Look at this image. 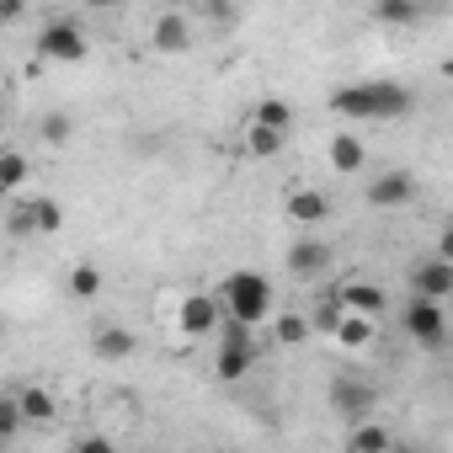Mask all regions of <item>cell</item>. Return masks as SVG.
<instances>
[{"mask_svg": "<svg viewBox=\"0 0 453 453\" xmlns=\"http://www.w3.org/2000/svg\"><path fill=\"white\" fill-rule=\"evenodd\" d=\"M411 107H416V96L400 81H352L331 96V112L352 118V123H389V118H405Z\"/></svg>", "mask_w": 453, "mask_h": 453, "instance_id": "cell-1", "label": "cell"}, {"mask_svg": "<svg viewBox=\"0 0 453 453\" xmlns=\"http://www.w3.org/2000/svg\"><path fill=\"white\" fill-rule=\"evenodd\" d=\"M213 299H219V315H230L235 326H251V331H257V320L273 315V283L262 273H251V267L246 273H230Z\"/></svg>", "mask_w": 453, "mask_h": 453, "instance_id": "cell-2", "label": "cell"}, {"mask_svg": "<svg viewBox=\"0 0 453 453\" xmlns=\"http://www.w3.org/2000/svg\"><path fill=\"white\" fill-rule=\"evenodd\" d=\"M257 363V336L251 326H235V320H224V342H219V357H213V373L219 384H241Z\"/></svg>", "mask_w": 453, "mask_h": 453, "instance_id": "cell-3", "label": "cell"}, {"mask_svg": "<svg viewBox=\"0 0 453 453\" xmlns=\"http://www.w3.org/2000/svg\"><path fill=\"white\" fill-rule=\"evenodd\" d=\"M38 54H43L49 65H81V59H86V33H81V22H75V17H54V22L38 33Z\"/></svg>", "mask_w": 453, "mask_h": 453, "instance_id": "cell-4", "label": "cell"}, {"mask_svg": "<svg viewBox=\"0 0 453 453\" xmlns=\"http://www.w3.org/2000/svg\"><path fill=\"white\" fill-rule=\"evenodd\" d=\"M373 405H379V389L368 384V379H357V373H342V379H331V411L342 416V421H373Z\"/></svg>", "mask_w": 453, "mask_h": 453, "instance_id": "cell-5", "label": "cell"}, {"mask_svg": "<svg viewBox=\"0 0 453 453\" xmlns=\"http://www.w3.org/2000/svg\"><path fill=\"white\" fill-rule=\"evenodd\" d=\"M400 326H405V336H411L416 347H426V352H437V347L448 342V315H442V304L411 299L405 315H400Z\"/></svg>", "mask_w": 453, "mask_h": 453, "instance_id": "cell-6", "label": "cell"}, {"mask_svg": "<svg viewBox=\"0 0 453 453\" xmlns=\"http://www.w3.org/2000/svg\"><path fill=\"white\" fill-rule=\"evenodd\" d=\"M331 304H336L342 315H363V320H379V315L389 310V294H384L379 283L357 278V283H342V288L331 294Z\"/></svg>", "mask_w": 453, "mask_h": 453, "instance_id": "cell-7", "label": "cell"}, {"mask_svg": "<svg viewBox=\"0 0 453 453\" xmlns=\"http://www.w3.org/2000/svg\"><path fill=\"white\" fill-rule=\"evenodd\" d=\"M453 294V262L442 257H426L411 267V299H426V304H442Z\"/></svg>", "mask_w": 453, "mask_h": 453, "instance_id": "cell-8", "label": "cell"}, {"mask_svg": "<svg viewBox=\"0 0 453 453\" xmlns=\"http://www.w3.org/2000/svg\"><path fill=\"white\" fill-rule=\"evenodd\" d=\"M192 17L187 12H160L155 17V27H150V49L155 54H187L192 49Z\"/></svg>", "mask_w": 453, "mask_h": 453, "instance_id": "cell-9", "label": "cell"}, {"mask_svg": "<svg viewBox=\"0 0 453 453\" xmlns=\"http://www.w3.org/2000/svg\"><path fill=\"white\" fill-rule=\"evenodd\" d=\"M368 203L373 208H405V203H416V176L411 171H379L368 181Z\"/></svg>", "mask_w": 453, "mask_h": 453, "instance_id": "cell-10", "label": "cell"}, {"mask_svg": "<svg viewBox=\"0 0 453 453\" xmlns=\"http://www.w3.org/2000/svg\"><path fill=\"white\" fill-rule=\"evenodd\" d=\"M176 331H181V336H208V331H219V299H213V294H187L181 310H176Z\"/></svg>", "mask_w": 453, "mask_h": 453, "instance_id": "cell-11", "label": "cell"}, {"mask_svg": "<svg viewBox=\"0 0 453 453\" xmlns=\"http://www.w3.org/2000/svg\"><path fill=\"white\" fill-rule=\"evenodd\" d=\"M12 400L22 411V426H49L59 416V400H54L49 384H22V389H12Z\"/></svg>", "mask_w": 453, "mask_h": 453, "instance_id": "cell-12", "label": "cell"}, {"mask_svg": "<svg viewBox=\"0 0 453 453\" xmlns=\"http://www.w3.org/2000/svg\"><path fill=\"white\" fill-rule=\"evenodd\" d=\"M283 213H288L294 224H326V219H331V197L315 192V187H294V192L283 197Z\"/></svg>", "mask_w": 453, "mask_h": 453, "instance_id": "cell-13", "label": "cell"}, {"mask_svg": "<svg viewBox=\"0 0 453 453\" xmlns=\"http://www.w3.org/2000/svg\"><path fill=\"white\" fill-rule=\"evenodd\" d=\"M331 257H336V251H331L326 241H315V235H310V241H294V246H288V273H299V278H326Z\"/></svg>", "mask_w": 453, "mask_h": 453, "instance_id": "cell-14", "label": "cell"}, {"mask_svg": "<svg viewBox=\"0 0 453 453\" xmlns=\"http://www.w3.org/2000/svg\"><path fill=\"white\" fill-rule=\"evenodd\" d=\"M331 336H336L347 352H368V347L379 342L373 320H363V315H342V310H336V320H331Z\"/></svg>", "mask_w": 453, "mask_h": 453, "instance_id": "cell-15", "label": "cell"}, {"mask_svg": "<svg viewBox=\"0 0 453 453\" xmlns=\"http://www.w3.org/2000/svg\"><path fill=\"white\" fill-rule=\"evenodd\" d=\"M326 160H331V171H363L368 165V144L357 139V134H336L331 144H326Z\"/></svg>", "mask_w": 453, "mask_h": 453, "instance_id": "cell-16", "label": "cell"}, {"mask_svg": "<svg viewBox=\"0 0 453 453\" xmlns=\"http://www.w3.org/2000/svg\"><path fill=\"white\" fill-rule=\"evenodd\" d=\"M27 176H33V165L22 150H0V197H17L27 187Z\"/></svg>", "mask_w": 453, "mask_h": 453, "instance_id": "cell-17", "label": "cell"}, {"mask_svg": "<svg viewBox=\"0 0 453 453\" xmlns=\"http://www.w3.org/2000/svg\"><path fill=\"white\" fill-rule=\"evenodd\" d=\"M251 123H257V128H273V134H288V128H294V107H288L283 96H262L257 112H251Z\"/></svg>", "mask_w": 453, "mask_h": 453, "instance_id": "cell-18", "label": "cell"}, {"mask_svg": "<svg viewBox=\"0 0 453 453\" xmlns=\"http://www.w3.org/2000/svg\"><path fill=\"white\" fill-rule=\"evenodd\" d=\"M241 144H246V155H257V160H273V155H283L288 134H273V128H257V123H246V128H241Z\"/></svg>", "mask_w": 453, "mask_h": 453, "instance_id": "cell-19", "label": "cell"}, {"mask_svg": "<svg viewBox=\"0 0 453 453\" xmlns=\"http://www.w3.org/2000/svg\"><path fill=\"white\" fill-rule=\"evenodd\" d=\"M134 347H139V342H134L128 326H107V331H96V357H107V363H112V357H128Z\"/></svg>", "mask_w": 453, "mask_h": 453, "instance_id": "cell-20", "label": "cell"}, {"mask_svg": "<svg viewBox=\"0 0 453 453\" xmlns=\"http://www.w3.org/2000/svg\"><path fill=\"white\" fill-rule=\"evenodd\" d=\"M384 448H389V426H379V421H357L352 426L347 453H384Z\"/></svg>", "mask_w": 453, "mask_h": 453, "instance_id": "cell-21", "label": "cell"}, {"mask_svg": "<svg viewBox=\"0 0 453 453\" xmlns=\"http://www.w3.org/2000/svg\"><path fill=\"white\" fill-rule=\"evenodd\" d=\"M27 208H33V230H38V235H54V230H65V208H59L54 197H33Z\"/></svg>", "mask_w": 453, "mask_h": 453, "instance_id": "cell-22", "label": "cell"}, {"mask_svg": "<svg viewBox=\"0 0 453 453\" xmlns=\"http://www.w3.org/2000/svg\"><path fill=\"white\" fill-rule=\"evenodd\" d=\"M273 336H278L283 347H304V342H310V320L294 315V310H283V315L273 320Z\"/></svg>", "mask_w": 453, "mask_h": 453, "instance_id": "cell-23", "label": "cell"}, {"mask_svg": "<svg viewBox=\"0 0 453 453\" xmlns=\"http://www.w3.org/2000/svg\"><path fill=\"white\" fill-rule=\"evenodd\" d=\"M373 17H379V22H389V27H416L426 12H421V6H405V0H379Z\"/></svg>", "mask_w": 453, "mask_h": 453, "instance_id": "cell-24", "label": "cell"}, {"mask_svg": "<svg viewBox=\"0 0 453 453\" xmlns=\"http://www.w3.org/2000/svg\"><path fill=\"white\" fill-rule=\"evenodd\" d=\"M96 294H102V273H96L91 262L70 267V299H81V304H86V299H96Z\"/></svg>", "mask_w": 453, "mask_h": 453, "instance_id": "cell-25", "label": "cell"}, {"mask_svg": "<svg viewBox=\"0 0 453 453\" xmlns=\"http://www.w3.org/2000/svg\"><path fill=\"white\" fill-rule=\"evenodd\" d=\"M38 128H43L49 144H70V139H75V118H70V112H43Z\"/></svg>", "mask_w": 453, "mask_h": 453, "instance_id": "cell-26", "label": "cell"}, {"mask_svg": "<svg viewBox=\"0 0 453 453\" xmlns=\"http://www.w3.org/2000/svg\"><path fill=\"white\" fill-rule=\"evenodd\" d=\"M17 432H22V411H17V400H12V395H0V448H6Z\"/></svg>", "mask_w": 453, "mask_h": 453, "instance_id": "cell-27", "label": "cell"}, {"mask_svg": "<svg viewBox=\"0 0 453 453\" xmlns=\"http://www.w3.org/2000/svg\"><path fill=\"white\" fill-rule=\"evenodd\" d=\"M6 230H12L17 241H27V235H38V230H33V208H27V203H17V208H6Z\"/></svg>", "mask_w": 453, "mask_h": 453, "instance_id": "cell-28", "label": "cell"}, {"mask_svg": "<svg viewBox=\"0 0 453 453\" xmlns=\"http://www.w3.org/2000/svg\"><path fill=\"white\" fill-rule=\"evenodd\" d=\"M75 453H118V442L102 432H86V437H75Z\"/></svg>", "mask_w": 453, "mask_h": 453, "instance_id": "cell-29", "label": "cell"}, {"mask_svg": "<svg viewBox=\"0 0 453 453\" xmlns=\"http://www.w3.org/2000/svg\"><path fill=\"white\" fill-rule=\"evenodd\" d=\"M12 22H22V6L17 0H0V27H12Z\"/></svg>", "mask_w": 453, "mask_h": 453, "instance_id": "cell-30", "label": "cell"}, {"mask_svg": "<svg viewBox=\"0 0 453 453\" xmlns=\"http://www.w3.org/2000/svg\"><path fill=\"white\" fill-rule=\"evenodd\" d=\"M384 453H411V448H395V442H389V448H384Z\"/></svg>", "mask_w": 453, "mask_h": 453, "instance_id": "cell-31", "label": "cell"}, {"mask_svg": "<svg viewBox=\"0 0 453 453\" xmlns=\"http://www.w3.org/2000/svg\"><path fill=\"white\" fill-rule=\"evenodd\" d=\"M0 219H6V197H0Z\"/></svg>", "mask_w": 453, "mask_h": 453, "instance_id": "cell-32", "label": "cell"}, {"mask_svg": "<svg viewBox=\"0 0 453 453\" xmlns=\"http://www.w3.org/2000/svg\"><path fill=\"white\" fill-rule=\"evenodd\" d=\"M0 33H6V27H0Z\"/></svg>", "mask_w": 453, "mask_h": 453, "instance_id": "cell-33", "label": "cell"}]
</instances>
